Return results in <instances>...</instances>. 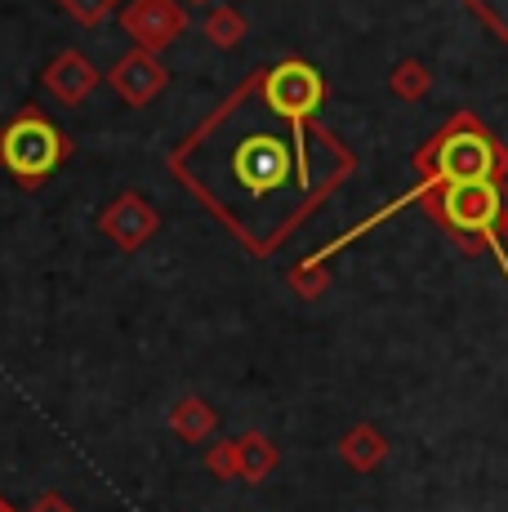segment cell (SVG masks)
<instances>
[{
    "mask_svg": "<svg viewBox=\"0 0 508 512\" xmlns=\"http://www.w3.org/2000/svg\"><path fill=\"white\" fill-rule=\"evenodd\" d=\"M290 290H295L299 299H321V294L330 290V268L321 259L299 263V268L290 272Z\"/></svg>",
    "mask_w": 508,
    "mask_h": 512,
    "instance_id": "obj_15",
    "label": "cell"
},
{
    "mask_svg": "<svg viewBox=\"0 0 508 512\" xmlns=\"http://www.w3.org/2000/svg\"><path fill=\"white\" fill-rule=\"evenodd\" d=\"M205 41L214 49H232L246 41V18H241V9H232V5L214 9V14L205 18Z\"/></svg>",
    "mask_w": 508,
    "mask_h": 512,
    "instance_id": "obj_14",
    "label": "cell"
},
{
    "mask_svg": "<svg viewBox=\"0 0 508 512\" xmlns=\"http://www.w3.org/2000/svg\"><path fill=\"white\" fill-rule=\"evenodd\" d=\"M237 179L250 196H263V192L272 196L290 179V147L277 134H254L237 152Z\"/></svg>",
    "mask_w": 508,
    "mask_h": 512,
    "instance_id": "obj_5",
    "label": "cell"
},
{
    "mask_svg": "<svg viewBox=\"0 0 508 512\" xmlns=\"http://www.w3.org/2000/svg\"><path fill=\"white\" fill-rule=\"evenodd\" d=\"M495 236L508 245V196H504V210H500V223H495Z\"/></svg>",
    "mask_w": 508,
    "mask_h": 512,
    "instance_id": "obj_18",
    "label": "cell"
},
{
    "mask_svg": "<svg viewBox=\"0 0 508 512\" xmlns=\"http://www.w3.org/2000/svg\"><path fill=\"white\" fill-rule=\"evenodd\" d=\"M339 459L353 472H375L388 464V437L375 423H353V428L339 437Z\"/></svg>",
    "mask_w": 508,
    "mask_h": 512,
    "instance_id": "obj_9",
    "label": "cell"
},
{
    "mask_svg": "<svg viewBox=\"0 0 508 512\" xmlns=\"http://www.w3.org/2000/svg\"><path fill=\"white\" fill-rule=\"evenodd\" d=\"M205 468L214 472V477H237V472H232V441H214L210 450H205Z\"/></svg>",
    "mask_w": 508,
    "mask_h": 512,
    "instance_id": "obj_16",
    "label": "cell"
},
{
    "mask_svg": "<svg viewBox=\"0 0 508 512\" xmlns=\"http://www.w3.org/2000/svg\"><path fill=\"white\" fill-rule=\"evenodd\" d=\"M424 183H500L508 174V152L468 112H459L433 143L419 152Z\"/></svg>",
    "mask_w": 508,
    "mask_h": 512,
    "instance_id": "obj_1",
    "label": "cell"
},
{
    "mask_svg": "<svg viewBox=\"0 0 508 512\" xmlns=\"http://www.w3.org/2000/svg\"><path fill=\"white\" fill-rule=\"evenodd\" d=\"M428 210L437 214L442 228H451L464 245H482L495 236L504 210V187L482 179V183H446L442 196H428Z\"/></svg>",
    "mask_w": 508,
    "mask_h": 512,
    "instance_id": "obj_2",
    "label": "cell"
},
{
    "mask_svg": "<svg viewBox=\"0 0 508 512\" xmlns=\"http://www.w3.org/2000/svg\"><path fill=\"white\" fill-rule=\"evenodd\" d=\"M170 432L179 441H188V446H197V441H210L214 432H219V415H214L210 401L201 397H179L170 410Z\"/></svg>",
    "mask_w": 508,
    "mask_h": 512,
    "instance_id": "obj_11",
    "label": "cell"
},
{
    "mask_svg": "<svg viewBox=\"0 0 508 512\" xmlns=\"http://www.w3.org/2000/svg\"><path fill=\"white\" fill-rule=\"evenodd\" d=\"M165 81H170V72H165L161 58L148 54V49L121 58V63H116V72H112V90L121 94L125 103H134V107L152 103V98L165 90Z\"/></svg>",
    "mask_w": 508,
    "mask_h": 512,
    "instance_id": "obj_8",
    "label": "cell"
},
{
    "mask_svg": "<svg viewBox=\"0 0 508 512\" xmlns=\"http://www.w3.org/2000/svg\"><path fill=\"white\" fill-rule=\"evenodd\" d=\"M388 90L402 98V103H419V98L433 94V72H428L419 58H406V63L393 67V81H388Z\"/></svg>",
    "mask_w": 508,
    "mask_h": 512,
    "instance_id": "obj_13",
    "label": "cell"
},
{
    "mask_svg": "<svg viewBox=\"0 0 508 512\" xmlns=\"http://www.w3.org/2000/svg\"><path fill=\"white\" fill-rule=\"evenodd\" d=\"M125 27L148 54L165 49L170 41H179L183 27H188V14H183L174 0H134V9L125 14Z\"/></svg>",
    "mask_w": 508,
    "mask_h": 512,
    "instance_id": "obj_6",
    "label": "cell"
},
{
    "mask_svg": "<svg viewBox=\"0 0 508 512\" xmlns=\"http://www.w3.org/2000/svg\"><path fill=\"white\" fill-rule=\"evenodd\" d=\"M281 464V450L272 446L263 432H246V437L232 441V472H237L241 481H263L272 477Z\"/></svg>",
    "mask_w": 508,
    "mask_h": 512,
    "instance_id": "obj_10",
    "label": "cell"
},
{
    "mask_svg": "<svg viewBox=\"0 0 508 512\" xmlns=\"http://www.w3.org/2000/svg\"><path fill=\"white\" fill-rule=\"evenodd\" d=\"M94 85H99V76H94V67L85 63L81 54H67L50 67V90L63 98V103H81Z\"/></svg>",
    "mask_w": 508,
    "mask_h": 512,
    "instance_id": "obj_12",
    "label": "cell"
},
{
    "mask_svg": "<svg viewBox=\"0 0 508 512\" xmlns=\"http://www.w3.org/2000/svg\"><path fill=\"white\" fill-rule=\"evenodd\" d=\"M41 512H67V508H63V504H58V499H50V504H45Z\"/></svg>",
    "mask_w": 508,
    "mask_h": 512,
    "instance_id": "obj_19",
    "label": "cell"
},
{
    "mask_svg": "<svg viewBox=\"0 0 508 512\" xmlns=\"http://www.w3.org/2000/svg\"><path fill=\"white\" fill-rule=\"evenodd\" d=\"M112 5H116V0H67V9H72L81 23H99Z\"/></svg>",
    "mask_w": 508,
    "mask_h": 512,
    "instance_id": "obj_17",
    "label": "cell"
},
{
    "mask_svg": "<svg viewBox=\"0 0 508 512\" xmlns=\"http://www.w3.org/2000/svg\"><path fill=\"white\" fill-rule=\"evenodd\" d=\"M259 90H263L268 112L281 116V121H308V116H317L321 103H326V81H321V72L312 63H304V58H286V63H277L272 72H263Z\"/></svg>",
    "mask_w": 508,
    "mask_h": 512,
    "instance_id": "obj_4",
    "label": "cell"
},
{
    "mask_svg": "<svg viewBox=\"0 0 508 512\" xmlns=\"http://www.w3.org/2000/svg\"><path fill=\"white\" fill-rule=\"evenodd\" d=\"M156 228H161V214H156L139 192H125L121 201L103 214V232L112 236L121 250H139V245H148L156 236Z\"/></svg>",
    "mask_w": 508,
    "mask_h": 512,
    "instance_id": "obj_7",
    "label": "cell"
},
{
    "mask_svg": "<svg viewBox=\"0 0 508 512\" xmlns=\"http://www.w3.org/2000/svg\"><path fill=\"white\" fill-rule=\"evenodd\" d=\"M192 5H210V0H192Z\"/></svg>",
    "mask_w": 508,
    "mask_h": 512,
    "instance_id": "obj_20",
    "label": "cell"
},
{
    "mask_svg": "<svg viewBox=\"0 0 508 512\" xmlns=\"http://www.w3.org/2000/svg\"><path fill=\"white\" fill-rule=\"evenodd\" d=\"M63 156H67V139L36 112H23L5 134H0V161H5V170L23 183L50 179L58 165H63Z\"/></svg>",
    "mask_w": 508,
    "mask_h": 512,
    "instance_id": "obj_3",
    "label": "cell"
}]
</instances>
